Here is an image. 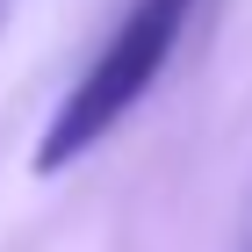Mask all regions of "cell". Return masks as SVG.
<instances>
[{
	"instance_id": "6da1fadb",
	"label": "cell",
	"mask_w": 252,
	"mask_h": 252,
	"mask_svg": "<svg viewBox=\"0 0 252 252\" xmlns=\"http://www.w3.org/2000/svg\"><path fill=\"white\" fill-rule=\"evenodd\" d=\"M188 15L194 0H130L116 15V29L101 36V51L87 58V72L65 87V101L51 108V123L36 130V152L29 166L36 173H65L79 158L108 144L123 123L144 108V94L158 87V72L173 65L180 36H188Z\"/></svg>"
},
{
	"instance_id": "3957f363",
	"label": "cell",
	"mask_w": 252,
	"mask_h": 252,
	"mask_svg": "<svg viewBox=\"0 0 252 252\" xmlns=\"http://www.w3.org/2000/svg\"><path fill=\"white\" fill-rule=\"evenodd\" d=\"M7 22H15V0H0V36H7Z\"/></svg>"
},
{
	"instance_id": "7a4b0ae2",
	"label": "cell",
	"mask_w": 252,
	"mask_h": 252,
	"mask_svg": "<svg viewBox=\"0 0 252 252\" xmlns=\"http://www.w3.org/2000/svg\"><path fill=\"white\" fill-rule=\"evenodd\" d=\"M231 252H252V216H245V231H238V245Z\"/></svg>"
}]
</instances>
